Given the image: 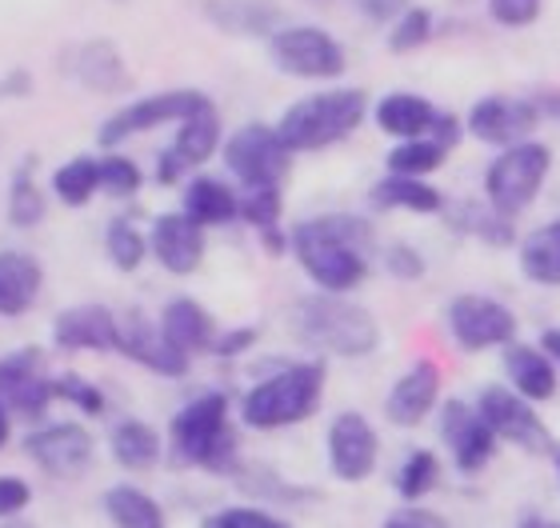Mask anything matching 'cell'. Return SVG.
Masks as SVG:
<instances>
[{
	"label": "cell",
	"mask_w": 560,
	"mask_h": 528,
	"mask_svg": "<svg viewBox=\"0 0 560 528\" xmlns=\"http://www.w3.org/2000/svg\"><path fill=\"white\" fill-rule=\"evenodd\" d=\"M156 453H161V441L149 424L140 421H120L113 429V457L125 465V469H149L156 465Z\"/></svg>",
	"instance_id": "cell-32"
},
{
	"label": "cell",
	"mask_w": 560,
	"mask_h": 528,
	"mask_svg": "<svg viewBox=\"0 0 560 528\" xmlns=\"http://www.w3.org/2000/svg\"><path fill=\"white\" fill-rule=\"evenodd\" d=\"M436 392H441V373H436V364L417 361L409 373L393 385V392H388V400H385L388 421L400 424V429L420 424L424 416H429L432 404H436Z\"/></svg>",
	"instance_id": "cell-18"
},
{
	"label": "cell",
	"mask_w": 560,
	"mask_h": 528,
	"mask_svg": "<svg viewBox=\"0 0 560 528\" xmlns=\"http://www.w3.org/2000/svg\"><path fill=\"white\" fill-rule=\"evenodd\" d=\"M57 397L72 400V404H77L81 412H89V416H101V412H105V397H101V388H93L89 380H81V376H60Z\"/></svg>",
	"instance_id": "cell-42"
},
{
	"label": "cell",
	"mask_w": 560,
	"mask_h": 528,
	"mask_svg": "<svg viewBox=\"0 0 560 528\" xmlns=\"http://www.w3.org/2000/svg\"><path fill=\"white\" fill-rule=\"evenodd\" d=\"M448 329H453L456 344L468 352L492 349V344H509L516 337V317L501 301L492 296L465 293L448 305Z\"/></svg>",
	"instance_id": "cell-10"
},
{
	"label": "cell",
	"mask_w": 560,
	"mask_h": 528,
	"mask_svg": "<svg viewBox=\"0 0 560 528\" xmlns=\"http://www.w3.org/2000/svg\"><path fill=\"white\" fill-rule=\"evenodd\" d=\"M429 36H432V12L429 9H409L397 24H393L388 45H393V52H412V48H420Z\"/></svg>",
	"instance_id": "cell-39"
},
{
	"label": "cell",
	"mask_w": 560,
	"mask_h": 528,
	"mask_svg": "<svg viewBox=\"0 0 560 528\" xmlns=\"http://www.w3.org/2000/svg\"><path fill=\"white\" fill-rule=\"evenodd\" d=\"M444 156H448V149H444L441 141H405V144H397L393 153H388V168H393V176H424V173H432V168H441L444 165Z\"/></svg>",
	"instance_id": "cell-33"
},
{
	"label": "cell",
	"mask_w": 560,
	"mask_h": 528,
	"mask_svg": "<svg viewBox=\"0 0 560 528\" xmlns=\"http://www.w3.org/2000/svg\"><path fill=\"white\" fill-rule=\"evenodd\" d=\"M460 216H453V224L460 233H472L489 245H513V224L504 221L501 212H480L477 204H460Z\"/></svg>",
	"instance_id": "cell-36"
},
{
	"label": "cell",
	"mask_w": 560,
	"mask_h": 528,
	"mask_svg": "<svg viewBox=\"0 0 560 528\" xmlns=\"http://www.w3.org/2000/svg\"><path fill=\"white\" fill-rule=\"evenodd\" d=\"M9 528H28V525H9Z\"/></svg>",
	"instance_id": "cell-57"
},
{
	"label": "cell",
	"mask_w": 560,
	"mask_h": 528,
	"mask_svg": "<svg viewBox=\"0 0 560 528\" xmlns=\"http://www.w3.org/2000/svg\"><path fill=\"white\" fill-rule=\"evenodd\" d=\"M108 517L117 520V528H164L161 505L149 493H140L132 484H117L105 493Z\"/></svg>",
	"instance_id": "cell-31"
},
{
	"label": "cell",
	"mask_w": 560,
	"mask_h": 528,
	"mask_svg": "<svg viewBox=\"0 0 560 528\" xmlns=\"http://www.w3.org/2000/svg\"><path fill=\"white\" fill-rule=\"evenodd\" d=\"M540 344H545V352H552V356L560 361V329H549V332H545V337H540Z\"/></svg>",
	"instance_id": "cell-53"
},
{
	"label": "cell",
	"mask_w": 560,
	"mask_h": 528,
	"mask_svg": "<svg viewBox=\"0 0 560 528\" xmlns=\"http://www.w3.org/2000/svg\"><path fill=\"white\" fill-rule=\"evenodd\" d=\"M521 528H560V520H545V517H525Z\"/></svg>",
	"instance_id": "cell-54"
},
{
	"label": "cell",
	"mask_w": 560,
	"mask_h": 528,
	"mask_svg": "<svg viewBox=\"0 0 560 528\" xmlns=\"http://www.w3.org/2000/svg\"><path fill=\"white\" fill-rule=\"evenodd\" d=\"M385 528H448V520L429 513V508H400L385 520Z\"/></svg>",
	"instance_id": "cell-46"
},
{
	"label": "cell",
	"mask_w": 560,
	"mask_h": 528,
	"mask_svg": "<svg viewBox=\"0 0 560 528\" xmlns=\"http://www.w3.org/2000/svg\"><path fill=\"white\" fill-rule=\"evenodd\" d=\"M540 125L537 101H521V96H485L468 113V132L485 144H525V137Z\"/></svg>",
	"instance_id": "cell-12"
},
{
	"label": "cell",
	"mask_w": 560,
	"mask_h": 528,
	"mask_svg": "<svg viewBox=\"0 0 560 528\" xmlns=\"http://www.w3.org/2000/svg\"><path fill=\"white\" fill-rule=\"evenodd\" d=\"M373 245V228L352 216H320V221L296 224L292 228V253L304 265L325 293H349L364 281L369 272V253Z\"/></svg>",
	"instance_id": "cell-1"
},
{
	"label": "cell",
	"mask_w": 560,
	"mask_h": 528,
	"mask_svg": "<svg viewBox=\"0 0 560 528\" xmlns=\"http://www.w3.org/2000/svg\"><path fill=\"white\" fill-rule=\"evenodd\" d=\"M436 481H441V460L432 457L429 448L409 453V460H405L400 472H397V489H400L405 501H420V496H429L432 489H436Z\"/></svg>",
	"instance_id": "cell-34"
},
{
	"label": "cell",
	"mask_w": 560,
	"mask_h": 528,
	"mask_svg": "<svg viewBox=\"0 0 560 528\" xmlns=\"http://www.w3.org/2000/svg\"><path fill=\"white\" fill-rule=\"evenodd\" d=\"M28 457L52 477H77L93 460V436L81 424H48L40 433L28 436Z\"/></svg>",
	"instance_id": "cell-17"
},
{
	"label": "cell",
	"mask_w": 560,
	"mask_h": 528,
	"mask_svg": "<svg viewBox=\"0 0 560 528\" xmlns=\"http://www.w3.org/2000/svg\"><path fill=\"white\" fill-rule=\"evenodd\" d=\"M108 257L120 272H132L144 260V236L129 221H113L108 224Z\"/></svg>",
	"instance_id": "cell-38"
},
{
	"label": "cell",
	"mask_w": 560,
	"mask_h": 528,
	"mask_svg": "<svg viewBox=\"0 0 560 528\" xmlns=\"http://www.w3.org/2000/svg\"><path fill=\"white\" fill-rule=\"evenodd\" d=\"M296 332L332 356H369L376 349V320L340 296H304L296 305Z\"/></svg>",
	"instance_id": "cell-3"
},
{
	"label": "cell",
	"mask_w": 560,
	"mask_h": 528,
	"mask_svg": "<svg viewBox=\"0 0 560 528\" xmlns=\"http://www.w3.org/2000/svg\"><path fill=\"white\" fill-rule=\"evenodd\" d=\"M52 337H57L60 349H96V352L120 349V325L101 305H81L60 313L57 325H52Z\"/></svg>",
	"instance_id": "cell-20"
},
{
	"label": "cell",
	"mask_w": 560,
	"mask_h": 528,
	"mask_svg": "<svg viewBox=\"0 0 560 528\" xmlns=\"http://www.w3.org/2000/svg\"><path fill=\"white\" fill-rule=\"evenodd\" d=\"M521 269L528 281L537 284H560V221L545 224L528 236L521 248Z\"/></svg>",
	"instance_id": "cell-30"
},
{
	"label": "cell",
	"mask_w": 560,
	"mask_h": 528,
	"mask_svg": "<svg viewBox=\"0 0 560 528\" xmlns=\"http://www.w3.org/2000/svg\"><path fill=\"white\" fill-rule=\"evenodd\" d=\"M540 0H492V16L509 28H525V24L537 21Z\"/></svg>",
	"instance_id": "cell-45"
},
{
	"label": "cell",
	"mask_w": 560,
	"mask_h": 528,
	"mask_svg": "<svg viewBox=\"0 0 560 528\" xmlns=\"http://www.w3.org/2000/svg\"><path fill=\"white\" fill-rule=\"evenodd\" d=\"M477 409L501 441H513V445L528 448V453H549V445H552L549 429H545V421L537 416V409H528V400L516 397L513 388L489 385L480 392Z\"/></svg>",
	"instance_id": "cell-11"
},
{
	"label": "cell",
	"mask_w": 560,
	"mask_h": 528,
	"mask_svg": "<svg viewBox=\"0 0 560 528\" xmlns=\"http://www.w3.org/2000/svg\"><path fill=\"white\" fill-rule=\"evenodd\" d=\"M376 209H409V212H441L444 197L432 185H420L417 176H385L369 192Z\"/></svg>",
	"instance_id": "cell-28"
},
{
	"label": "cell",
	"mask_w": 560,
	"mask_h": 528,
	"mask_svg": "<svg viewBox=\"0 0 560 528\" xmlns=\"http://www.w3.org/2000/svg\"><path fill=\"white\" fill-rule=\"evenodd\" d=\"M253 341H257V329H241V332H229V337H221V341L212 344V352H221V356H236V352L248 349Z\"/></svg>",
	"instance_id": "cell-49"
},
{
	"label": "cell",
	"mask_w": 560,
	"mask_h": 528,
	"mask_svg": "<svg viewBox=\"0 0 560 528\" xmlns=\"http://www.w3.org/2000/svg\"><path fill=\"white\" fill-rule=\"evenodd\" d=\"M101 188L108 197H132L140 188V168L125 156H108V161H101Z\"/></svg>",
	"instance_id": "cell-40"
},
{
	"label": "cell",
	"mask_w": 560,
	"mask_h": 528,
	"mask_svg": "<svg viewBox=\"0 0 560 528\" xmlns=\"http://www.w3.org/2000/svg\"><path fill=\"white\" fill-rule=\"evenodd\" d=\"M385 269L393 272L397 281H417L420 272H424V260H420V253L409 245H388L385 248Z\"/></svg>",
	"instance_id": "cell-44"
},
{
	"label": "cell",
	"mask_w": 560,
	"mask_h": 528,
	"mask_svg": "<svg viewBox=\"0 0 560 528\" xmlns=\"http://www.w3.org/2000/svg\"><path fill=\"white\" fill-rule=\"evenodd\" d=\"M52 185H57V197L65 200V204H84V200L96 192V185H101V165L89 161V156L69 161L65 168H57Z\"/></svg>",
	"instance_id": "cell-35"
},
{
	"label": "cell",
	"mask_w": 560,
	"mask_h": 528,
	"mask_svg": "<svg viewBox=\"0 0 560 528\" xmlns=\"http://www.w3.org/2000/svg\"><path fill=\"white\" fill-rule=\"evenodd\" d=\"M272 64L289 77H304V81H328L345 72V48L320 28H280L272 36Z\"/></svg>",
	"instance_id": "cell-8"
},
{
	"label": "cell",
	"mask_w": 560,
	"mask_h": 528,
	"mask_svg": "<svg viewBox=\"0 0 560 528\" xmlns=\"http://www.w3.org/2000/svg\"><path fill=\"white\" fill-rule=\"evenodd\" d=\"M328 457L340 481H364L376 465V433L361 412H340L328 429Z\"/></svg>",
	"instance_id": "cell-16"
},
{
	"label": "cell",
	"mask_w": 560,
	"mask_h": 528,
	"mask_svg": "<svg viewBox=\"0 0 560 528\" xmlns=\"http://www.w3.org/2000/svg\"><path fill=\"white\" fill-rule=\"evenodd\" d=\"M325 392V368L320 364H289L284 373L260 380L245 397V424L253 429H284L304 421Z\"/></svg>",
	"instance_id": "cell-5"
},
{
	"label": "cell",
	"mask_w": 560,
	"mask_h": 528,
	"mask_svg": "<svg viewBox=\"0 0 560 528\" xmlns=\"http://www.w3.org/2000/svg\"><path fill=\"white\" fill-rule=\"evenodd\" d=\"M205 528H289L284 520L260 513V508H224L205 520Z\"/></svg>",
	"instance_id": "cell-43"
},
{
	"label": "cell",
	"mask_w": 560,
	"mask_h": 528,
	"mask_svg": "<svg viewBox=\"0 0 560 528\" xmlns=\"http://www.w3.org/2000/svg\"><path fill=\"white\" fill-rule=\"evenodd\" d=\"M152 253L168 272H192L205 260V236L200 224L188 221L185 212H168L156 216L152 224Z\"/></svg>",
	"instance_id": "cell-19"
},
{
	"label": "cell",
	"mask_w": 560,
	"mask_h": 528,
	"mask_svg": "<svg viewBox=\"0 0 560 528\" xmlns=\"http://www.w3.org/2000/svg\"><path fill=\"white\" fill-rule=\"evenodd\" d=\"M33 165H21V173L12 176V197H9V216L16 228H33L40 216H45V200L33 185Z\"/></svg>",
	"instance_id": "cell-37"
},
{
	"label": "cell",
	"mask_w": 560,
	"mask_h": 528,
	"mask_svg": "<svg viewBox=\"0 0 560 528\" xmlns=\"http://www.w3.org/2000/svg\"><path fill=\"white\" fill-rule=\"evenodd\" d=\"M72 72L93 93H120L129 84V69H125V60H120L113 40H89L77 52V60H72Z\"/></svg>",
	"instance_id": "cell-24"
},
{
	"label": "cell",
	"mask_w": 560,
	"mask_h": 528,
	"mask_svg": "<svg viewBox=\"0 0 560 528\" xmlns=\"http://www.w3.org/2000/svg\"><path fill=\"white\" fill-rule=\"evenodd\" d=\"M120 352L132 356V361H140L144 368H152V373H161V376H185V368H188L185 352L164 341V332L152 329L140 313H132L129 325L120 329Z\"/></svg>",
	"instance_id": "cell-21"
},
{
	"label": "cell",
	"mask_w": 560,
	"mask_h": 528,
	"mask_svg": "<svg viewBox=\"0 0 560 528\" xmlns=\"http://www.w3.org/2000/svg\"><path fill=\"white\" fill-rule=\"evenodd\" d=\"M537 108L545 113V117H552L560 125V93H545V96H537Z\"/></svg>",
	"instance_id": "cell-52"
},
{
	"label": "cell",
	"mask_w": 560,
	"mask_h": 528,
	"mask_svg": "<svg viewBox=\"0 0 560 528\" xmlns=\"http://www.w3.org/2000/svg\"><path fill=\"white\" fill-rule=\"evenodd\" d=\"M432 141H441L444 149H453L456 141H460V125H456V117H444L436 120V129H432Z\"/></svg>",
	"instance_id": "cell-50"
},
{
	"label": "cell",
	"mask_w": 560,
	"mask_h": 528,
	"mask_svg": "<svg viewBox=\"0 0 560 528\" xmlns=\"http://www.w3.org/2000/svg\"><path fill=\"white\" fill-rule=\"evenodd\" d=\"M205 16L233 36H277L280 24V9L272 0H205Z\"/></svg>",
	"instance_id": "cell-22"
},
{
	"label": "cell",
	"mask_w": 560,
	"mask_h": 528,
	"mask_svg": "<svg viewBox=\"0 0 560 528\" xmlns=\"http://www.w3.org/2000/svg\"><path fill=\"white\" fill-rule=\"evenodd\" d=\"M217 141H221V117L217 108H200L197 117H188L176 132V141L168 153H161V165H156V180L161 185H173L188 173L192 165H205L212 153H217Z\"/></svg>",
	"instance_id": "cell-15"
},
{
	"label": "cell",
	"mask_w": 560,
	"mask_h": 528,
	"mask_svg": "<svg viewBox=\"0 0 560 528\" xmlns=\"http://www.w3.org/2000/svg\"><path fill=\"white\" fill-rule=\"evenodd\" d=\"M369 96L361 89H337V93L304 96L280 117V141L289 144V153H304V149H325V144L345 141L349 132L364 120Z\"/></svg>",
	"instance_id": "cell-2"
},
{
	"label": "cell",
	"mask_w": 560,
	"mask_h": 528,
	"mask_svg": "<svg viewBox=\"0 0 560 528\" xmlns=\"http://www.w3.org/2000/svg\"><path fill=\"white\" fill-rule=\"evenodd\" d=\"M28 505V484L16 477H0V517H16Z\"/></svg>",
	"instance_id": "cell-47"
},
{
	"label": "cell",
	"mask_w": 560,
	"mask_h": 528,
	"mask_svg": "<svg viewBox=\"0 0 560 528\" xmlns=\"http://www.w3.org/2000/svg\"><path fill=\"white\" fill-rule=\"evenodd\" d=\"M224 161L253 192L257 188H280L289 173V144L280 141V132L269 125H245L233 132V141L224 144Z\"/></svg>",
	"instance_id": "cell-7"
},
{
	"label": "cell",
	"mask_w": 560,
	"mask_h": 528,
	"mask_svg": "<svg viewBox=\"0 0 560 528\" xmlns=\"http://www.w3.org/2000/svg\"><path fill=\"white\" fill-rule=\"evenodd\" d=\"M361 4V12L369 16V21H381L388 24L393 16H405L409 12V0H357Z\"/></svg>",
	"instance_id": "cell-48"
},
{
	"label": "cell",
	"mask_w": 560,
	"mask_h": 528,
	"mask_svg": "<svg viewBox=\"0 0 560 528\" xmlns=\"http://www.w3.org/2000/svg\"><path fill=\"white\" fill-rule=\"evenodd\" d=\"M4 436H9V421H4V412H0V445H4Z\"/></svg>",
	"instance_id": "cell-55"
},
{
	"label": "cell",
	"mask_w": 560,
	"mask_h": 528,
	"mask_svg": "<svg viewBox=\"0 0 560 528\" xmlns=\"http://www.w3.org/2000/svg\"><path fill=\"white\" fill-rule=\"evenodd\" d=\"M173 448L185 465H200L209 472H233L236 436L229 429V404L221 392H205L188 409L176 412Z\"/></svg>",
	"instance_id": "cell-4"
},
{
	"label": "cell",
	"mask_w": 560,
	"mask_h": 528,
	"mask_svg": "<svg viewBox=\"0 0 560 528\" xmlns=\"http://www.w3.org/2000/svg\"><path fill=\"white\" fill-rule=\"evenodd\" d=\"M212 101L205 93H192V89H173V93H161V96H144L137 105H129L125 113L108 120L105 129H101V144L113 149V144L129 141L137 132H149L164 120H180L185 125L188 117H197L200 108H209Z\"/></svg>",
	"instance_id": "cell-9"
},
{
	"label": "cell",
	"mask_w": 560,
	"mask_h": 528,
	"mask_svg": "<svg viewBox=\"0 0 560 528\" xmlns=\"http://www.w3.org/2000/svg\"><path fill=\"white\" fill-rule=\"evenodd\" d=\"M441 433L448 441L460 472H480V465H489L492 448H497V433L489 421L480 416V409H468L465 400H448L441 412Z\"/></svg>",
	"instance_id": "cell-14"
},
{
	"label": "cell",
	"mask_w": 560,
	"mask_h": 528,
	"mask_svg": "<svg viewBox=\"0 0 560 528\" xmlns=\"http://www.w3.org/2000/svg\"><path fill=\"white\" fill-rule=\"evenodd\" d=\"M28 93V72H12L9 81L0 84V96H24Z\"/></svg>",
	"instance_id": "cell-51"
},
{
	"label": "cell",
	"mask_w": 560,
	"mask_h": 528,
	"mask_svg": "<svg viewBox=\"0 0 560 528\" xmlns=\"http://www.w3.org/2000/svg\"><path fill=\"white\" fill-rule=\"evenodd\" d=\"M245 221L257 224L260 233H277V216H280V188H257L248 192L245 200Z\"/></svg>",
	"instance_id": "cell-41"
},
{
	"label": "cell",
	"mask_w": 560,
	"mask_h": 528,
	"mask_svg": "<svg viewBox=\"0 0 560 528\" xmlns=\"http://www.w3.org/2000/svg\"><path fill=\"white\" fill-rule=\"evenodd\" d=\"M308 4H320V9H328V4H332V0H308Z\"/></svg>",
	"instance_id": "cell-56"
},
{
	"label": "cell",
	"mask_w": 560,
	"mask_h": 528,
	"mask_svg": "<svg viewBox=\"0 0 560 528\" xmlns=\"http://www.w3.org/2000/svg\"><path fill=\"white\" fill-rule=\"evenodd\" d=\"M57 397V380L45 373V352L21 349L0 361V400L21 416H40Z\"/></svg>",
	"instance_id": "cell-13"
},
{
	"label": "cell",
	"mask_w": 560,
	"mask_h": 528,
	"mask_svg": "<svg viewBox=\"0 0 560 528\" xmlns=\"http://www.w3.org/2000/svg\"><path fill=\"white\" fill-rule=\"evenodd\" d=\"M552 168V153L545 144L525 141L504 149L497 161H492L489 176H485V192H489L492 212H501L504 221H513L516 212H525L533 200H537L540 185Z\"/></svg>",
	"instance_id": "cell-6"
},
{
	"label": "cell",
	"mask_w": 560,
	"mask_h": 528,
	"mask_svg": "<svg viewBox=\"0 0 560 528\" xmlns=\"http://www.w3.org/2000/svg\"><path fill=\"white\" fill-rule=\"evenodd\" d=\"M436 120H441V113H436L424 96H412V93H393L376 105V125H381V132H393L400 141H420L424 132L436 129Z\"/></svg>",
	"instance_id": "cell-23"
},
{
	"label": "cell",
	"mask_w": 560,
	"mask_h": 528,
	"mask_svg": "<svg viewBox=\"0 0 560 528\" xmlns=\"http://www.w3.org/2000/svg\"><path fill=\"white\" fill-rule=\"evenodd\" d=\"M185 216L197 224H224L236 216V197L221 180L212 176H197L192 185L185 188Z\"/></svg>",
	"instance_id": "cell-29"
},
{
	"label": "cell",
	"mask_w": 560,
	"mask_h": 528,
	"mask_svg": "<svg viewBox=\"0 0 560 528\" xmlns=\"http://www.w3.org/2000/svg\"><path fill=\"white\" fill-rule=\"evenodd\" d=\"M161 332H164V341L173 344V349H180L185 356L197 349H212L209 313H205L197 301H188V296H180V301H173V305L164 308Z\"/></svg>",
	"instance_id": "cell-27"
},
{
	"label": "cell",
	"mask_w": 560,
	"mask_h": 528,
	"mask_svg": "<svg viewBox=\"0 0 560 528\" xmlns=\"http://www.w3.org/2000/svg\"><path fill=\"white\" fill-rule=\"evenodd\" d=\"M504 368L513 376V388L525 400H549L557 392V368L540 349L528 344H509L504 349Z\"/></svg>",
	"instance_id": "cell-26"
},
{
	"label": "cell",
	"mask_w": 560,
	"mask_h": 528,
	"mask_svg": "<svg viewBox=\"0 0 560 528\" xmlns=\"http://www.w3.org/2000/svg\"><path fill=\"white\" fill-rule=\"evenodd\" d=\"M40 293V265L28 253H0V317H21Z\"/></svg>",
	"instance_id": "cell-25"
}]
</instances>
